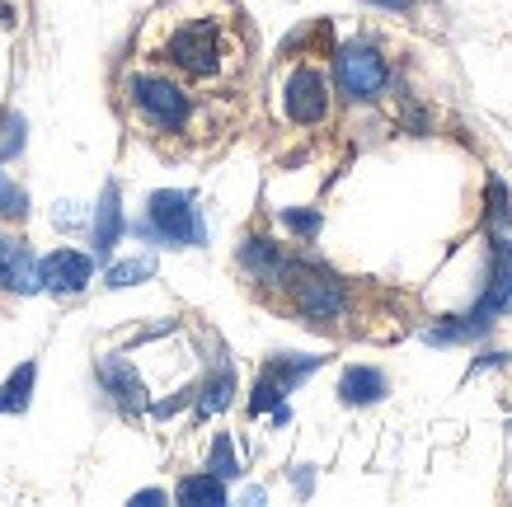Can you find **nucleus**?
Returning a JSON list of instances; mask_svg holds the SVG:
<instances>
[{
  "label": "nucleus",
  "mask_w": 512,
  "mask_h": 507,
  "mask_svg": "<svg viewBox=\"0 0 512 507\" xmlns=\"http://www.w3.org/2000/svg\"><path fill=\"white\" fill-rule=\"evenodd\" d=\"M127 113L137 118L151 137H193L202 113V94L188 90L184 80H174L160 66H141L123 80Z\"/></svg>",
  "instance_id": "2"
},
{
  "label": "nucleus",
  "mask_w": 512,
  "mask_h": 507,
  "mask_svg": "<svg viewBox=\"0 0 512 507\" xmlns=\"http://www.w3.org/2000/svg\"><path fill=\"white\" fill-rule=\"evenodd\" d=\"M99 381H104V390L123 404L127 414L146 409V385H141V376L132 371V362H127V357H104V362H99Z\"/></svg>",
  "instance_id": "10"
},
{
  "label": "nucleus",
  "mask_w": 512,
  "mask_h": 507,
  "mask_svg": "<svg viewBox=\"0 0 512 507\" xmlns=\"http://www.w3.org/2000/svg\"><path fill=\"white\" fill-rule=\"evenodd\" d=\"M282 113L292 118L296 127H325L329 113H334V94H329V76L320 66L301 62L282 85Z\"/></svg>",
  "instance_id": "6"
},
{
  "label": "nucleus",
  "mask_w": 512,
  "mask_h": 507,
  "mask_svg": "<svg viewBox=\"0 0 512 507\" xmlns=\"http://www.w3.org/2000/svg\"><path fill=\"white\" fill-rule=\"evenodd\" d=\"M292 310L301 315L306 324H334L348 315V287H343V277H334L329 268H311V263H287V273L278 282Z\"/></svg>",
  "instance_id": "3"
},
{
  "label": "nucleus",
  "mask_w": 512,
  "mask_h": 507,
  "mask_svg": "<svg viewBox=\"0 0 512 507\" xmlns=\"http://www.w3.org/2000/svg\"><path fill=\"white\" fill-rule=\"evenodd\" d=\"M160 498H165V493H160V489H146V493H137L132 503H160Z\"/></svg>",
  "instance_id": "24"
},
{
  "label": "nucleus",
  "mask_w": 512,
  "mask_h": 507,
  "mask_svg": "<svg viewBox=\"0 0 512 507\" xmlns=\"http://www.w3.org/2000/svg\"><path fill=\"white\" fill-rule=\"evenodd\" d=\"M240 263H245V273L254 277V282H273V287H278L292 259H287L273 240H259V235H254V240H245V249H240Z\"/></svg>",
  "instance_id": "12"
},
{
  "label": "nucleus",
  "mask_w": 512,
  "mask_h": 507,
  "mask_svg": "<svg viewBox=\"0 0 512 507\" xmlns=\"http://www.w3.org/2000/svg\"><path fill=\"white\" fill-rule=\"evenodd\" d=\"M484 315H512V240L498 245V263H494V282H489V296H484ZM489 324V320H484Z\"/></svg>",
  "instance_id": "13"
},
{
  "label": "nucleus",
  "mask_w": 512,
  "mask_h": 507,
  "mask_svg": "<svg viewBox=\"0 0 512 507\" xmlns=\"http://www.w3.org/2000/svg\"><path fill=\"white\" fill-rule=\"evenodd\" d=\"M282 221H287L292 231H301V235L320 231V216H315V212H282Z\"/></svg>",
  "instance_id": "21"
},
{
  "label": "nucleus",
  "mask_w": 512,
  "mask_h": 507,
  "mask_svg": "<svg viewBox=\"0 0 512 507\" xmlns=\"http://www.w3.org/2000/svg\"><path fill=\"white\" fill-rule=\"evenodd\" d=\"M0 292L33 296L43 292V277H38V259L19 235H0Z\"/></svg>",
  "instance_id": "9"
},
{
  "label": "nucleus",
  "mask_w": 512,
  "mask_h": 507,
  "mask_svg": "<svg viewBox=\"0 0 512 507\" xmlns=\"http://www.w3.org/2000/svg\"><path fill=\"white\" fill-rule=\"evenodd\" d=\"M367 5H381V10H409L414 0H367Z\"/></svg>",
  "instance_id": "23"
},
{
  "label": "nucleus",
  "mask_w": 512,
  "mask_h": 507,
  "mask_svg": "<svg viewBox=\"0 0 512 507\" xmlns=\"http://www.w3.org/2000/svg\"><path fill=\"white\" fill-rule=\"evenodd\" d=\"M207 470H212L217 479H235V475H240V461H235L231 437H217V446H212V461H207Z\"/></svg>",
  "instance_id": "19"
},
{
  "label": "nucleus",
  "mask_w": 512,
  "mask_h": 507,
  "mask_svg": "<svg viewBox=\"0 0 512 507\" xmlns=\"http://www.w3.org/2000/svg\"><path fill=\"white\" fill-rule=\"evenodd\" d=\"M0 132H5V127H0ZM19 146H24V123L10 118V137H0V160H5V155H15Z\"/></svg>",
  "instance_id": "22"
},
{
  "label": "nucleus",
  "mask_w": 512,
  "mask_h": 507,
  "mask_svg": "<svg viewBox=\"0 0 512 507\" xmlns=\"http://www.w3.org/2000/svg\"><path fill=\"white\" fill-rule=\"evenodd\" d=\"M339 395H343V404H372L386 395V376L372 367H348L339 381Z\"/></svg>",
  "instance_id": "14"
},
{
  "label": "nucleus",
  "mask_w": 512,
  "mask_h": 507,
  "mask_svg": "<svg viewBox=\"0 0 512 507\" xmlns=\"http://www.w3.org/2000/svg\"><path fill=\"white\" fill-rule=\"evenodd\" d=\"M29 212V198H24V188L10 184L5 174H0V216H24Z\"/></svg>",
  "instance_id": "20"
},
{
  "label": "nucleus",
  "mask_w": 512,
  "mask_h": 507,
  "mask_svg": "<svg viewBox=\"0 0 512 507\" xmlns=\"http://www.w3.org/2000/svg\"><path fill=\"white\" fill-rule=\"evenodd\" d=\"M325 357H273L264 367V376H259V385H254V400H249V414H264V409H273V404L292 390L301 376H311L315 367H320Z\"/></svg>",
  "instance_id": "7"
},
{
  "label": "nucleus",
  "mask_w": 512,
  "mask_h": 507,
  "mask_svg": "<svg viewBox=\"0 0 512 507\" xmlns=\"http://www.w3.org/2000/svg\"><path fill=\"white\" fill-rule=\"evenodd\" d=\"M231 395H235V371L231 367H221L217 376H212V381L202 385V414H217V409H226V404H231Z\"/></svg>",
  "instance_id": "17"
},
{
  "label": "nucleus",
  "mask_w": 512,
  "mask_h": 507,
  "mask_svg": "<svg viewBox=\"0 0 512 507\" xmlns=\"http://www.w3.org/2000/svg\"><path fill=\"white\" fill-rule=\"evenodd\" d=\"M334 76H339V90L348 99L372 104L390 85V62L381 57V47H372V43H343L339 57H334Z\"/></svg>",
  "instance_id": "5"
},
{
  "label": "nucleus",
  "mask_w": 512,
  "mask_h": 507,
  "mask_svg": "<svg viewBox=\"0 0 512 507\" xmlns=\"http://www.w3.org/2000/svg\"><path fill=\"white\" fill-rule=\"evenodd\" d=\"M94 254L99 259H109L113 245H118V235H123V198H118V184H104V198L94 207Z\"/></svg>",
  "instance_id": "11"
},
{
  "label": "nucleus",
  "mask_w": 512,
  "mask_h": 507,
  "mask_svg": "<svg viewBox=\"0 0 512 507\" xmlns=\"http://www.w3.org/2000/svg\"><path fill=\"white\" fill-rule=\"evenodd\" d=\"M146 62L184 80L188 90H221L245 76L249 43L231 0H184L165 5L146 38Z\"/></svg>",
  "instance_id": "1"
},
{
  "label": "nucleus",
  "mask_w": 512,
  "mask_h": 507,
  "mask_svg": "<svg viewBox=\"0 0 512 507\" xmlns=\"http://www.w3.org/2000/svg\"><path fill=\"white\" fill-rule=\"evenodd\" d=\"M179 503H212V507H221L226 503V484H221L217 475H188L184 484H179Z\"/></svg>",
  "instance_id": "16"
},
{
  "label": "nucleus",
  "mask_w": 512,
  "mask_h": 507,
  "mask_svg": "<svg viewBox=\"0 0 512 507\" xmlns=\"http://www.w3.org/2000/svg\"><path fill=\"white\" fill-rule=\"evenodd\" d=\"M141 277H156V259H127L109 268V287H132Z\"/></svg>",
  "instance_id": "18"
},
{
  "label": "nucleus",
  "mask_w": 512,
  "mask_h": 507,
  "mask_svg": "<svg viewBox=\"0 0 512 507\" xmlns=\"http://www.w3.org/2000/svg\"><path fill=\"white\" fill-rule=\"evenodd\" d=\"M33 381H38V367L24 362V367L10 376V381L0 385V414H24L33 400Z\"/></svg>",
  "instance_id": "15"
},
{
  "label": "nucleus",
  "mask_w": 512,
  "mask_h": 507,
  "mask_svg": "<svg viewBox=\"0 0 512 507\" xmlns=\"http://www.w3.org/2000/svg\"><path fill=\"white\" fill-rule=\"evenodd\" d=\"M146 231L156 235L160 245H174V249H193L207 240L198 202L188 198V193H174V188L151 193V202H146Z\"/></svg>",
  "instance_id": "4"
},
{
  "label": "nucleus",
  "mask_w": 512,
  "mask_h": 507,
  "mask_svg": "<svg viewBox=\"0 0 512 507\" xmlns=\"http://www.w3.org/2000/svg\"><path fill=\"white\" fill-rule=\"evenodd\" d=\"M38 277H43L47 292L76 296V292H85V287H90L94 259H90V254H80V249H52V254L38 263Z\"/></svg>",
  "instance_id": "8"
}]
</instances>
